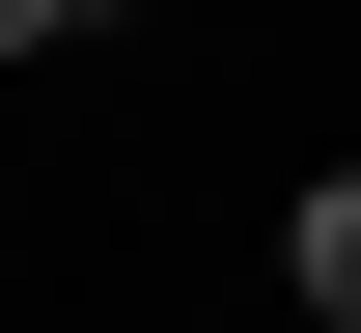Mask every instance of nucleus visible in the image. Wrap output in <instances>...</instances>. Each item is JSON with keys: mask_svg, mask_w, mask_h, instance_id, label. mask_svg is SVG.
<instances>
[{"mask_svg": "<svg viewBox=\"0 0 361 333\" xmlns=\"http://www.w3.org/2000/svg\"><path fill=\"white\" fill-rule=\"evenodd\" d=\"M278 278H306V306H361V167H306V222H278Z\"/></svg>", "mask_w": 361, "mask_h": 333, "instance_id": "nucleus-1", "label": "nucleus"}, {"mask_svg": "<svg viewBox=\"0 0 361 333\" xmlns=\"http://www.w3.org/2000/svg\"><path fill=\"white\" fill-rule=\"evenodd\" d=\"M56 28H111V0H0V56H56Z\"/></svg>", "mask_w": 361, "mask_h": 333, "instance_id": "nucleus-2", "label": "nucleus"}, {"mask_svg": "<svg viewBox=\"0 0 361 333\" xmlns=\"http://www.w3.org/2000/svg\"><path fill=\"white\" fill-rule=\"evenodd\" d=\"M306 333H361V306H306Z\"/></svg>", "mask_w": 361, "mask_h": 333, "instance_id": "nucleus-3", "label": "nucleus"}]
</instances>
